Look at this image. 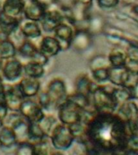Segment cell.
Wrapping results in <instances>:
<instances>
[{
  "label": "cell",
  "mask_w": 138,
  "mask_h": 155,
  "mask_svg": "<svg viewBox=\"0 0 138 155\" xmlns=\"http://www.w3.org/2000/svg\"><path fill=\"white\" fill-rule=\"evenodd\" d=\"M131 133L128 124L114 112H96L87 124L89 153L123 152Z\"/></svg>",
  "instance_id": "6da1fadb"
},
{
  "label": "cell",
  "mask_w": 138,
  "mask_h": 155,
  "mask_svg": "<svg viewBox=\"0 0 138 155\" xmlns=\"http://www.w3.org/2000/svg\"><path fill=\"white\" fill-rule=\"evenodd\" d=\"M113 90L107 87L97 86L90 94L92 107L97 112H114L118 104L113 96Z\"/></svg>",
  "instance_id": "7a4b0ae2"
},
{
  "label": "cell",
  "mask_w": 138,
  "mask_h": 155,
  "mask_svg": "<svg viewBox=\"0 0 138 155\" xmlns=\"http://www.w3.org/2000/svg\"><path fill=\"white\" fill-rule=\"evenodd\" d=\"M50 142L53 149L58 151H64L71 147L74 137L69 125L62 123L58 124L49 136Z\"/></svg>",
  "instance_id": "3957f363"
},
{
  "label": "cell",
  "mask_w": 138,
  "mask_h": 155,
  "mask_svg": "<svg viewBox=\"0 0 138 155\" xmlns=\"http://www.w3.org/2000/svg\"><path fill=\"white\" fill-rule=\"evenodd\" d=\"M83 110L84 109L75 104L74 102L66 98L65 101L58 107V119L61 123L66 125H71L81 121Z\"/></svg>",
  "instance_id": "277c9868"
},
{
  "label": "cell",
  "mask_w": 138,
  "mask_h": 155,
  "mask_svg": "<svg viewBox=\"0 0 138 155\" xmlns=\"http://www.w3.org/2000/svg\"><path fill=\"white\" fill-rule=\"evenodd\" d=\"M46 91L50 98L53 108L58 107L67 98V91L65 82L60 78H55L48 82Z\"/></svg>",
  "instance_id": "5b68a950"
},
{
  "label": "cell",
  "mask_w": 138,
  "mask_h": 155,
  "mask_svg": "<svg viewBox=\"0 0 138 155\" xmlns=\"http://www.w3.org/2000/svg\"><path fill=\"white\" fill-rule=\"evenodd\" d=\"M1 75L2 78L8 82H16L23 77L24 74V64L15 58L3 61L1 69Z\"/></svg>",
  "instance_id": "8992f818"
},
{
  "label": "cell",
  "mask_w": 138,
  "mask_h": 155,
  "mask_svg": "<svg viewBox=\"0 0 138 155\" xmlns=\"http://www.w3.org/2000/svg\"><path fill=\"white\" fill-rule=\"evenodd\" d=\"M19 111L28 122L39 123L45 116L44 109L31 98L24 99Z\"/></svg>",
  "instance_id": "52a82bcc"
},
{
  "label": "cell",
  "mask_w": 138,
  "mask_h": 155,
  "mask_svg": "<svg viewBox=\"0 0 138 155\" xmlns=\"http://www.w3.org/2000/svg\"><path fill=\"white\" fill-rule=\"evenodd\" d=\"M74 31L70 24L64 21L60 24L53 31V36L58 41L61 51L67 50L72 44Z\"/></svg>",
  "instance_id": "ba28073f"
},
{
  "label": "cell",
  "mask_w": 138,
  "mask_h": 155,
  "mask_svg": "<svg viewBox=\"0 0 138 155\" xmlns=\"http://www.w3.org/2000/svg\"><path fill=\"white\" fill-rule=\"evenodd\" d=\"M17 86L24 99L37 96L41 91V82L35 78L24 76L17 82Z\"/></svg>",
  "instance_id": "9c48e42d"
},
{
  "label": "cell",
  "mask_w": 138,
  "mask_h": 155,
  "mask_svg": "<svg viewBox=\"0 0 138 155\" xmlns=\"http://www.w3.org/2000/svg\"><path fill=\"white\" fill-rule=\"evenodd\" d=\"M24 99L17 83L15 85L5 84L4 103L7 104L10 111H19Z\"/></svg>",
  "instance_id": "30bf717a"
},
{
  "label": "cell",
  "mask_w": 138,
  "mask_h": 155,
  "mask_svg": "<svg viewBox=\"0 0 138 155\" xmlns=\"http://www.w3.org/2000/svg\"><path fill=\"white\" fill-rule=\"evenodd\" d=\"M46 8L38 0H24L23 16L31 21L41 22L46 12Z\"/></svg>",
  "instance_id": "8fae6325"
},
{
  "label": "cell",
  "mask_w": 138,
  "mask_h": 155,
  "mask_svg": "<svg viewBox=\"0 0 138 155\" xmlns=\"http://www.w3.org/2000/svg\"><path fill=\"white\" fill-rule=\"evenodd\" d=\"M65 21L60 10L47 9L43 19L40 22L42 31L45 32H53L55 28Z\"/></svg>",
  "instance_id": "7c38bea8"
},
{
  "label": "cell",
  "mask_w": 138,
  "mask_h": 155,
  "mask_svg": "<svg viewBox=\"0 0 138 155\" xmlns=\"http://www.w3.org/2000/svg\"><path fill=\"white\" fill-rule=\"evenodd\" d=\"M38 48L41 53L48 58L55 57L61 51V45L58 41L51 36H45L40 41Z\"/></svg>",
  "instance_id": "4fadbf2b"
},
{
  "label": "cell",
  "mask_w": 138,
  "mask_h": 155,
  "mask_svg": "<svg viewBox=\"0 0 138 155\" xmlns=\"http://www.w3.org/2000/svg\"><path fill=\"white\" fill-rule=\"evenodd\" d=\"M21 20L22 19L10 16L0 11V33L8 37L19 28Z\"/></svg>",
  "instance_id": "5bb4252c"
},
{
  "label": "cell",
  "mask_w": 138,
  "mask_h": 155,
  "mask_svg": "<svg viewBox=\"0 0 138 155\" xmlns=\"http://www.w3.org/2000/svg\"><path fill=\"white\" fill-rule=\"evenodd\" d=\"M20 30L24 36L28 40H35L41 37L42 34V28L39 22L31 21L28 19H22L20 25Z\"/></svg>",
  "instance_id": "9a60e30c"
},
{
  "label": "cell",
  "mask_w": 138,
  "mask_h": 155,
  "mask_svg": "<svg viewBox=\"0 0 138 155\" xmlns=\"http://www.w3.org/2000/svg\"><path fill=\"white\" fill-rule=\"evenodd\" d=\"M24 8V0H4L1 11L10 16L22 19Z\"/></svg>",
  "instance_id": "2e32d148"
},
{
  "label": "cell",
  "mask_w": 138,
  "mask_h": 155,
  "mask_svg": "<svg viewBox=\"0 0 138 155\" xmlns=\"http://www.w3.org/2000/svg\"><path fill=\"white\" fill-rule=\"evenodd\" d=\"M74 87L76 92L90 97V94L97 86L90 79L88 75L86 74H81L75 79Z\"/></svg>",
  "instance_id": "e0dca14e"
},
{
  "label": "cell",
  "mask_w": 138,
  "mask_h": 155,
  "mask_svg": "<svg viewBox=\"0 0 138 155\" xmlns=\"http://www.w3.org/2000/svg\"><path fill=\"white\" fill-rule=\"evenodd\" d=\"M91 45V37L87 30H75L71 45L77 51L87 49Z\"/></svg>",
  "instance_id": "ac0fdd59"
},
{
  "label": "cell",
  "mask_w": 138,
  "mask_h": 155,
  "mask_svg": "<svg viewBox=\"0 0 138 155\" xmlns=\"http://www.w3.org/2000/svg\"><path fill=\"white\" fill-rule=\"evenodd\" d=\"M116 114L126 123H128V121L138 115V107L134 102L128 100L118 107V111Z\"/></svg>",
  "instance_id": "d6986e66"
},
{
  "label": "cell",
  "mask_w": 138,
  "mask_h": 155,
  "mask_svg": "<svg viewBox=\"0 0 138 155\" xmlns=\"http://www.w3.org/2000/svg\"><path fill=\"white\" fill-rule=\"evenodd\" d=\"M128 71L124 66L121 67H108V80L111 83L123 87L125 80L128 77Z\"/></svg>",
  "instance_id": "ffe728a7"
},
{
  "label": "cell",
  "mask_w": 138,
  "mask_h": 155,
  "mask_svg": "<svg viewBox=\"0 0 138 155\" xmlns=\"http://www.w3.org/2000/svg\"><path fill=\"white\" fill-rule=\"evenodd\" d=\"M17 139L14 130L12 128L4 126L0 131V145L1 149L9 150L12 148H15L17 145Z\"/></svg>",
  "instance_id": "44dd1931"
},
{
  "label": "cell",
  "mask_w": 138,
  "mask_h": 155,
  "mask_svg": "<svg viewBox=\"0 0 138 155\" xmlns=\"http://www.w3.org/2000/svg\"><path fill=\"white\" fill-rule=\"evenodd\" d=\"M39 52L38 46H36L31 40H25L17 48V53L27 60H33L35 56Z\"/></svg>",
  "instance_id": "7402d4cb"
},
{
  "label": "cell",
  "mask_w": 138,
  "mask_h": 155,
  "mask_svg": "<svg viewBox=\"0 0 138 155\" xmlns=\"http://www.w3.org/2000/svg\"><path fill=\"white\" fill-rule=\"evenodd\" d=\"M16 54V45L8 37L0 39V58L2 60L15 58Z\"/></svg>",
  "instance_id": "603a6c76"
},
{
  "label": "cell",
  "mask_w": 138,
  "mask_h": 155,
  "mask_svg": "<svg viewBox=\"0 0 138 155\" xmlns=\"http://www.w3.org/2000/svg\"><path fill=\"white\" fill-rule=\"evenodd\" d=\"M44 65H41L40 63L34 61H28V62L24 64V75L28 77L35 78L40 79L44 74Z\"/></svg>",
  "instance_id": "cb8c5ba5"
},
{
  "label": "cell",
  "mask_w": 138,
  "mask_h": 155,
  "mask_svg": "<svg viewBox=\"0 0 138 155\" xmlns=\"http://www.w3.org/2000/svg\"><path fill=\"white\" fill-rule=\"evenodd\" d=\"M49 138L44 132L41 124L36 122H29L28 124V140L32 143H36Z\"/></svg>",
  "instance_id": "d4e9b609"
},
{
  "label": "cell",
  "mask_w": 138,
  "mask_h": 155,
  "mask_svg": "<svg viewBox=\"0 0 138 155\" xmlns=\"http://www.w3.org/2000/svg\"><path fill=\"white\" fill-rule=\"evenodd\" d=\"M28 121L24 119L12 128L16 137L17 142L28 140Z\"/></svg>",
  "instance_id": "484cf974"
},
{
  "label": "cell",
  "mask_w": 138,
  "mask_h": 155,
  "mask_svg": "<svg viewBox=\"0 0 138 155\" xmlns=\"http://www.w3.org/2000/svg\"><path fill=\"white\" fill-rule=\"evenodd\" d=\"M113 96L116 99V103L118 104V107L124 102L133 99L132 91L125 87H121V88H114L113 90Z\"/></svg>",
  "instance_id": "4316f807"
},
{
  "label": "cell",
  "mask_w": 138,
  "mask_h": 155,
  "mask_svg": "<svg viewBox=\"0 0 138 155\" xmlns=\"http://www.w3.org/2000/svg\"><path fill=\"white\" fill-rule=\"evenodd\" d=\"M127 54L120 50H112L108 56V61L111 66L121 67L125 65Z\"/></svg>",
  "instance_id": "83f0119b"
},
{
  "label": "cell",
  "mask_w": 138,
  "mask_h": 155,
  "mask_svg": "<svg viewBox=\"0 0 138 155\" xmlns=\"http://www.w3.org/2000/svg\"><path fill=\"white\" fill-rule=\"evenodd\" d=\"M16 155H35L34 144L30 140H24L18 142L15 150Z\"/></svg>",
  "instance_id": "f1b7e54d"
},
{
  "label": "cell",
  "mask_w": 138,
  "mask_h": 155,
  "mask_svg": "<svg viewBox=\"0 0 138 155\" xmlns=\"http://www.w3.org/2000/svg\"><path fill=\"white\" fill-rule=\"evenodd\" d=\"M39 124H41V128H43L44 132L45 133V134L49 137L52 131L53 130V128H55V126L58 124V121L57 119L52 115H45L44 116V118L41 120V122H39Z\"/></svg>",
  "instance_id": "f546056e"
},
{
  "label": "cell",
  "mask_w": 138,
  "mask_h": 155,
  "mask_svg": "<svg viewBox=\"0 0 138 155\" xmlns=\"http://www.w3.org/2000/svg\"><path fill=\"white\" fill-rule=\"evenodd\" d=\"M24 119L25 118L22 116L19 111H10L7 114V116H6V118L3 120V123H4L5 126L12 128Z\"/></svg>",
  "instance_id": "4dcf8cb0"
},
{
  "label": "cell",
  "mask_w": 138,
  "mask_h": 155,
  "mask_svg": "<svg viewBox=\"0 0 138 155\" xmlns=\"http://www.w3.org/2000/svg\"><path fill=\"white\" fill-rule=\"evenodd\" d=\"M124 67L128 72L138 74V54L128 53Z\"/></svg>",
  "instance_id": "1f68e13d"
},
{
  "label": "cell",
  "mask_w": 138,
  "mask_h": 155,
  "mask_svg": "<svg viewBox=\"0 0 138 155\" xmlns=\"http://www.w3.org/2000/svg\"><path fill=\"white\" fill-rule=\"evenodd\" d=\"M123 153L127 154L138 155V135H130L127 146Z\"/></svg>",
  "instance_id": "d6a6232c"
},
{
  "label": "cell",
  "mask_w": 138,
  "mask_h": 155,
  "mask_svg": "<svg viewBox=\"0 0 138 155\" xmlns=\"http://www.w3.org/2000/svg\"><path fill=\"white\" fill-rule=\"evenodd\" d=\"M37 103L44 110H50L53 108L51 99L46 90L44 91L39 92V94H37Z\"/></svg>",
  "instance_id": "836d02e7"
},
{
  "label": "cell",
  "mask_w": 138,
  "mask_h": 155,
  "mask_svg": "<svg viewBox=\"0 0 138 155\" xmlns=\"http://www.w3.org/2000/svg\"><path fill=\"white\" fill-rule=\"evenodd\" d=\"M92 77L98 82L108 80V67H98L92 70Z\"/></svg>",
  "instance_id": "e575fe53"
},
{
  "label": "cell",
  "mask_w": 138,
  "mask_h": 155,
  "mask_svg": "<svg viewBox=\"0 0 138 155\" xmlns=\"http://www.w3.org/2000/svg\"><path fill=\"white\" fill-rule=\"evenodd\" d=\"M47 139L41 140L39 142L33 143L34 148H35V154H48V153H50V148H49Z\"/></svg>",
  "instance_id": "d590c367"
},
{
  "label": "cell",
  "mask_w": 138,
  "mask_h": 155,
  "mask_svg": "<svg viewBox=\"0 0 138 155\" xmlns=\"http://www.w3.org/2000/svg\"><path fill=\"white\" fill-rule=\"evenodd\" d=\"M120 0H98V4L101 8L109 9L113 8L119 4Z\"/></svg>",
  "instance_id": "8d00e7d4"
},
{
  "label": "cell",
  "mask_w": 138,
  "mask_h": 155,
  "mask_svg": "<svg viewBox=\"0 0 138 155\" xmlns=\"http://www.w3.org/2000/svg\"><path fill=\"white\" fill-rule=\"evenodd\" d=\"M127 124L131 135H138V115Z\"/></svg>",
  "instance_id": "74e56055"
},
{
  "label": "cell",
  "mask_w": 138,
  "mask_h": 155,
  "mask_svg": "<svg viewBox=\"0 0 138 155\" xmlns=\"http://www.w3.org/2000/svg\"><path fill=\"white\" fill-rule=\"evenodd\" d=\"M10 111L8 107L4 102H0V120H3Z\"/></svg>",
  "instance_id": "f35d334b"
},
{
  "label": "cell",
  "mask_w": 138,
  "mask_h": 155,
  "mask_svg": "<svg viewBox=\"0 0 138 155\" xmlns=\"http://www.w3.org/2000/svg\"><path fill=\"white\" fill-rule=\"evenodd\" d=\"M5 96V83L0 81V102H4Z\"/></svg>",
  "instance_id": "ab89813d"
},
{
  "label": "cell",
  "mask_w": 138,
  "mask_h": 155,
  "mask_svg": "<svg viewBox=\"0 0 138 155\" xmlns=\"http://www.w3.org/2000/svg\"><path fill=\"white\" fill-rule=\"evenodd\" d=\"M38 1L41 2V4L44 5L47 9H48L49 6H50V5L52 4V2H53V0H38Z\"/></svg>",
  "instance_id": "60d3db41"
},
{
  "label": "cell",
  "mask_w": 138,
  "mask_h": 155,
  "mask_svg": "<svg viewBox=\"0 0 138 155\" xmlns=\"http://www.w3.org/2000/svg\"><path fill=\"white\" fill-rule=\"evenodd\" d=\"M77 2H79L81 4L84 5V6H87V7H89L90 6L92 2V0H77Z\"/></svg>",
  "instance_id": "b9f144b4"
},
{
  "label": "cell",
  "mask_w": 138,
  "mask_h": 155,
  "mask_svg": "<svg viewBox=\"0 0 138 155\" xmlns=\"http://www.w3.org/2000/svg\"><path fill=\"white\" fill-rule=\"evenodd\" d=\"M131 12H133V14H135L136 16H138V4H135L132 6Z\"/></svg>",
  "instance_id": "7bdbcfd3"
},
{
  "label": "cell",
  "mask_w": 138,
  "mask_h": 155,
  "mask_svg": "<svg viewBox=\"0 0 138 155\" xmlns=\"http://www.w3.org/2000/svg\"><path fill=\"white\" fill-rule=\"evenodd\" d=\"M136 0H123V3L125 5H132L136 2Z\"/></svg>",
  "instance_id": "ee69618b"
},
{
  "label": "cell",
  "mask_w": 138,
  "mask_h": 155,
  "mask_svg": "<svg viewBox=\"0 0 138 155\" xmlns=\"http://www.w3.org/2000/svg\"><path fill=\"white\" fill-rule=\"evenodd\" d=\"M4 126L5 125H4V123H3V120H0V131L2 130Z\"/></svg>",
  "instance_id": "f6af8a7d"
},
{
  "label": "cell",
  "mask_w": 138,
  "mask_h": 155,
  "mask_svg": "<svg viewBox=\"0 0 138 155\" xmlns=\"http://www.w3.org/2000/svg\"><path fill=\"white\" fill-rule=\"evenodd\" d=\"M2 64H3V60H2L1 58H0V71H1V69L2 67Z\"/></svg>",
  "instance_id": "bcb514c9"
},
{
  "label": "cell",
  "mask_w": 138,
  "mask_h": 155,
  "mask_svg": "<svg viewBox=\"0 0 138 155\" xmlns=\"http://www.w3.org/2000/svg\"><path fill=\"white\" fill-rule=\"evenodd\" d=\"M2 1L0 0V11H1V9H2Z\"/></svg>",
  "instance_id": "7dc6e473"
},
{
  "label": "cell",
  "mask_w": 138,
  "mask_h": 155,
  "mask_svg": "<svg viewBox=\"0 0 138 155\" xmlns=\"http://www.w3.org/2000/svg\"><path fill=\"white\" fill-rule=\"evenodd\" d=\"M0 81H2V75H1V73H0Z\"/></svg>",
  "instance_id": "c3c4849f"
},
{
  "label": "cell",
  "mask_w": 138,
  "mask_h": 155,
  "mask_svg": "<svg viewBox=\"0 0 138 155\" xmlns=\"http://www.w3.org/2000/svg\"><path fill=\"white\" fill-rule=\"evenodd\" d=\"M0 149H1V145H0Z\"/></svg>",
  "instance_id": "681fc988"
}]
</instances>
